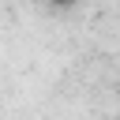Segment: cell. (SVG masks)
I'll return each mask as SVG.
<instances>
[{"mask_svg": "<svg viewBox=\"0 0 120 120\" xmlns=\"http://www.w3.org/2000/svg\"><path fill=\"white\" fill-rule=\"evenodd\" d=\"M52 8H71V4H79V0H49Z\"/></svg>", "mask_w": 120, "mask_h": 120, "instance_id": "cell-1", "label": "cell"}]
</instances>
